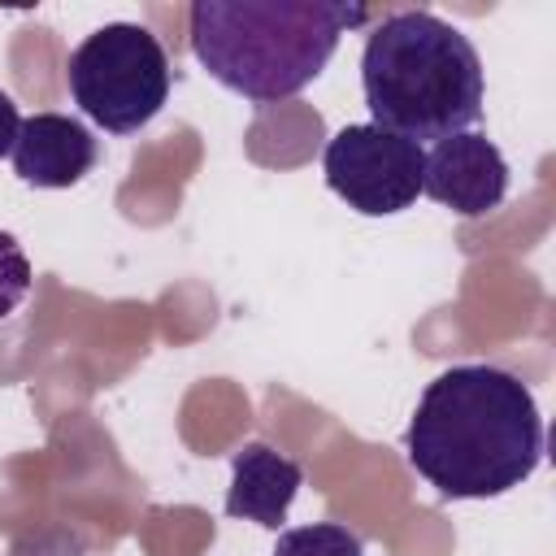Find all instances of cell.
I'll return each mask as SVG.
<instances>
[{
  "mask_svg": "<svg viewBox=\"0 0 556 556\" xmlns=\"http://www.w3.org/2000/svg\"><path fill=\"white\" fill-rule=\"evenodd\" d=\"M304 486V469L282 456L269 443H248L230 460V491H226V517L256 521L265 530H282L291 500Z\"/></svg>",
  "mask_w": 556,
  "mask_h": 556,
  "instance_id": "obj_8",
  "label": "cell"
},
{
  "mask_svg": "<svg viewBox=\"0 0 556 556\" xmlns=\"http://www.w3.org/2000/svg\"><path fill=\"white\" fill-rule=\"evenodd\" d=\"M17 130H22V113H17L13 96H9V91H0V156H4V152H13Z\"/></svg>",
  "mask_w": 556,
  "mask_h": 556,
  "instance_id": "obj_11",
  "label": "cell"
},
{
  "mask_svg": "<svg viewBox=\"0 0 556 556\" xmlns=\"http://www.w3.org/2000/svg\"><path fill=\"white\" fill-rule=\"evenodd\" d=\"M404 456L443 500H491L521 486L543 460L534 391L500 365H452L426 382Z\"/></svg>",
  "mask_w": 556,
  "mask_h": 556,
  "instance_id": "obj_1",
  "label": "cell"
},
{
  "mask_svg": "<svg viewBox=\"0 0 556 556\" xmlns=\"http://www.w3.org/2000/svg\"><path fill=\"white\" fill-rule=\"evenodd\" d=\"M169 56L139 22H109L91 30L65 61L74 104L109 135H135L169 100Z\"/></svg>",
  "mask_w": 556,
  "mask_h": 556,
  "instance_id": "obj_4",
  "label": "cell"
},
{
  "mask_svg": "<svg viewBox=\"0 0 556 556\" xmlns=\"http://www.w3.org/2000/svg\"><path fill=\"white\" fill-rule=\"evenodd\" d=\"M321 174L326 187L361 217H391L421 195L426 148L374 122H361L330 135L321 152Z\"/></svg>",
  "mask_w": 556,
  "mask_h": 556,
  "instance_id": "obj_5",
  "label": "cell"
},
{
  "mask_svg": "<svg viewBox=\"0 0 556 556\" xmlns=\"http://www.w3.org/2000/svg\"><path fill=\"white\" fill-rule=\"evenodd\" d=\"M361 87L374 126L421 139H447L482 117V56L465 30L430 9L382 17L361 52Z\"/></svg>",
  "mask_w": 556,
  "mask_h": 556,
  "instance_id": "obj_3",
  "label": "cell"
},
{
  "mask_svg": "<svg viewBox=\"0 0 556 556\" xmlns=\"http://www.w3.org/2000/svg\"><path fill=\"white\" fill-rule=\"evenodd\" d=\"M365 17L339 0H195L191 52L226 91L278 104L300 96L330 65L339 35Z\"/></svg>",
  "mask_w": 556,
  "mask_h": 556,
  "instance_id": "obj_2",
  "label": "cell"
},
{
  "mask_svg": "<svg viewBox=\"0 0 556 556\" xmlns=\"http://www.w3.org/2000/svg\"><path fill=\"white\" fill-rule=\"evenodd\" d=\"M274 556H365V543L356 530L339 521H313V526L282 530L274 543Z\"/></svg>",
  "mask_w": 556,
  "mask_h": 556,
  "instance_id": "obj_9",
  "label": "cell"
},
{
  "mask_svg": "<svg viewBox=\"0 0 556 556\" xmlns=\"http://www.w3.org/2000/svg\"><path fill=\"white\" fill-rule=\"evenodd\" d=\"M30 291V261L22 252V243L0 230V317H9Z\"/></svg>",
  "mask_w": 556,
  "mask_h": 556,
  "instance_id": "obj_10",
  "label": "cell"
},
{
  "mask_svg": "<svg viewBox=\"0 0 556 556\" xmlns=\"http://www.w3.org/2000/svg\"><path fill=\"white\" fill-rule=\"evenodd\" d=\"M9 156H13V174L26 187L61 191L83 182L96 169L100 143L83 122L65 113H35V117H22V130Z\"/></svg>",
  "mask_w": 556,
  "mask_h": 556,
  "instance_id": "obj_7",
  "label": "cell"
},
{
  "mask_svg": "<svg viewBox=\"0 0 556 556\" xmlns=\"http://www.w3.org/2000/svg\"><path fill=\"white\" fill-rule=\"evenodd\" d=\"M421 191L460 217H482L508 195V161L478 130L447 135L426 152Z\"/></svg>",
  "mask_w": 556,
  "mask_h": 556,
  "instance_id": "obj_6",
  "label": "cell"
}]
</instances>
